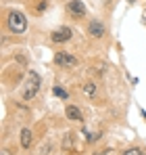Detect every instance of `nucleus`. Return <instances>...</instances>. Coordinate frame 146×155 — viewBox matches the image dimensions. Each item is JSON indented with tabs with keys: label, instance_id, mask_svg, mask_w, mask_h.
I'll return each mask as SVG.
<instances>
[{
	"label": "nucleus",
	"instance_id": "nucleus-1",
	"mask_svg": "<svg viewBox=\"0 0 146 155\" xmlns=\"http://www.w3.org/2000/svg\"><path fill=\"white\" fill-rule=\"evenodd\" d=\"M6 27L13 34H25V29H27V17L21 11H8V15H6Z\"/></svg>",
	"mask_w": 146,
	"mask_h": 155
},
{
	"label": "nucleus",
	"instance_id": "nucleus-5",
	"mask_svg": "<svg viewBox=\"0 0 146 155\" xmlns=\"http://www.w3.org/2000/svg\"><path fill=\"white\" fill-rule=\"evenodd\" d=\"M67 11H69V15L75 17V19L86 15V6H84V2H81V0H71V2L67 4Z\"/></svg>",
	"mask_w": 146,
	"mask_h": 155
},
{
	"label": "nucleus",
	"instance_id": "nucleus-8",
	"mask_svg": "<svg viewBox=\"0 0 146 155\" xmlns=\"http://www.w3.org/2000/svg\"><path fill=\"white\" fill-rule=\"evenodd\" d=\"M88 31H90L92 38H102V36H104V25L98 23V21H92L90 27H88Z\"/></svg>",
	"mask_w": 146,
	"mask_h": 155
},
{
	"label": "nucleus",
	"instance_id": "nucleus-11",
	"mask_svg": "<svg viewBox=\"0 0 146 155\" xmlns=\"http://www.w3.org/2000/svg\"><path fill=\"white\" fill-rule=\"evenodd\" d=\"M52 92H54L59 99H63V101H67V99H69V92H67V90H63L61 86H54V88H52Z\"/></svg>",
	"mask_w": 146,
	"mask_h": 155
},
{
	"label": "nucleus",
	"instance_id": "nucleus-10",
	"mask_svg": "<svg viewBox=\"0 0 146 155\" xmlns=\"http://www.w3.org/2000/svg\"><path fill=\"white\" fill-rule=\"evenodd\" d=\"M63 149H65V151H73V136H71V132H65V136H63Z\"/></svg>",
	"mask_w": 146,
	"mask_h": 155
},
{
	"label": "nucleus",
	"instance_id": "nucleus-7",
	"mask_svg": "<svg viewBox=\"0 0 146 155\" xmlns=\"http://www.w3.org/2000/svg\"><path fill=\"white\" fill-rule=\"evenodd\" d=\"M81 90H84V94L88 99H98V84L96 82H86Z\"/></svg>",
	"mask_w": 146,
	"mask_h": 155
},
{
	"label": "nucleus",
	"instance_id": "nucleus-6",
	"mask_svg": "<svg viewBox=\"0 0 146 155\" xmlns=\"http://www.w3.org/2000/svg\"><path fill=\"white\" fill-rule=\"evenodd\" d=\"M65 115H67V120H71V122H81V109L79 107H75V105H67L65 107Z\"/></svg>",
	"mask_w": 146,
	"mask_h": 155
},
{
	"label": "nucleus",
	"instance_id": "nucleus-12",
	"mask_svg": "<svg viewBox=\"0 0 146 155\" xmlns=\"http://www.w3.org/2000/svg\"><path fill=\"white\" fill-rule=\"evenodd\" d=\"M123 155H146L144 151H140L138 147H132V149H127V151H123Z\"/></svg>",
	"mask_w": 146,
	"mask_h": 155
},
{
	"label": "nucleus",
	"instance_id": "nucleus-4",
	"mask_svg": "<svg viewBox=\"0 0 146 155\" xmlns=\"http://www.w3.org/2000/svg\"><path fill=\"white\" fill-rule=\"evenodd\" d=\"M71 36H73L71 27H59L56 31H52V34H50V40H52V42H56V44H61V42L71 40Z\"/></svg>",
	"mask_w": 146,
	"mask_h": 155
},
{
	"label": "nucleus",
	"instance_id": "nucleus-3",
	"mask_svg": "<svg viewBox=\"0 0 146 155\" xmlns=\"http://www.w3.org/2000/svg\"><path fill=\"white\" fill-rule=\"evenodd\" d=\"M54 63H56L59 67H75V65H77V59H75L73 54H69V52L59 51L54 54Z\"/></svg>",
	"mask_w": 146,
	"mask_h": 155
},
{
	"label": "nucleus",
	"instance_id": "nucleus-2",
	"mask_svg": "<svg viewBox=\"0 0 146 155\" xmlns=\"http://www.w3.org/2000/svg\"><path fill=\"white\" fill-rule=\"evenodd\" d=\"M40 76L36 74V71H29L27 74V86H25V90H23V99L25 101H31L36 94H38V90H40Z\"/></svg>",
	"mask_w": 146,
	"mask_h": 155
},
{
	"label": "nucleus",
	"instance_id": "nucleus-9",
	"mask_svg": "<svg viewBox=\"0 0 146 155\" xmlns=\"http://www.w3.org/2000/svg\"><path fill=\"white\" fill-rule=\"evenodd\" d=\"M31 140H33L31 130L23 128V130H21V147H23V149H29V147H31Z\"/></svg>",
	"mask_w": 146,
	"mask_h": 155
}]
</instances>
